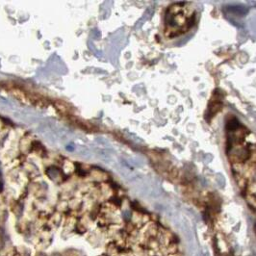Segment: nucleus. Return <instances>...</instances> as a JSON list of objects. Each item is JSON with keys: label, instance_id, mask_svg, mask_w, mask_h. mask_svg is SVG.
I'll use <instances>...</instances> for the list:
<instances>
[{"label": "nucleus", "instance_id": "nucleus-1", "mask_svg": "<svg viewBox=\"0 0 256 256\" xmlns=\"http://www.w3.org/2000/svg\"><path fill=\"white\" fill-rule=\"evenodd\" d=\"M195 15L193 10L183 4L170 6L166 15L167 31L170 37L188 31L195 23Z\"/></svg>", "mask_w": 256, "mask_h": 256}]
</instances>
